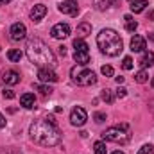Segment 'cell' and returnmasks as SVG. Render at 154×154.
<instances>
[{"label":"cell","instance_id":"17","mask_svg":"<svg viewBox=\"0 0 154 154\" xmlns=\"http://www.w3.org/2000/svg\"><path fill=\"white\" fill-rule=\"evenodd\" d=\"M116 4V0H93V5L97 11H106L109 7H113Z\"/></svg>","mask_w":154,"mask_h":154},{"label":"cell","instance_id":"13","mask_svg":"<svg viewBox=\"0 0 154 154\" xmlns=\"http://www.w3.org/2000/svg\"><path fill=\"white\" fill-rule=\"evenodd\" d=\"M145 47H147L145 38H142V36H133L131 38V50L133 52H143Z\"/></svg>","mask_w":154,"mask_h":154},{"label":"cell","instance_id":"40","mask_svg":"<svg viewBox=\"0 0 154 154\" xmlns=\"http://www.w3.org/2000/svg\"><path fill=\"white\" fill-rule=\"evenodd\" d=\"M151 84H152V88H154V77H152V81H151Z\"/></svg>","mask_w":154,"mask_h":154},{"label":"cell","instance_id":"37","mask_svg":"<svg viewBox=\"0 0 154 154\" xmlns=\"http://www.w3.org/2000/svg\"><path fill=\"white\" fill-rule=\"evenodd\" d=\"M149 39H151V41H154V32H151V34H149Z\"/></svg>","mask_w":154,"mask_h":154},{"label":"cell","instance_id":"15","mask_svg":"<svg viewBox=\"0 0 154 154\" xmlns=\"http://www.w3.org/2000/svg\"><path fill=\"white\" fill-rule=\"evenodd\" d=\"M90 34H91V25L88 22H82V23L77 25V38L79 39H84L86 36H90Z\"/></svg>","mask_w":154,"mask_h":154},{"label":"cell","instance_id":"12","mask_svg":"<svg viewBox=\"0 0 154 154\" xmlns=\"http://www.w3.org/2000/svg\"><path fill=\"white\" fill-rule=\"evenodd\" d=\"M45 14H47V5H43V4H36L31 9V20L32 22H41Z\"/></svg>","mask_w":154,"mask_h":154},{"label":"cell","instance_id":"27","mask_svg":"<svg viewBox=\"0 0 154 154\" xmlns=\"http://www.w3.org/2000/svg\"><path fill=\"white\" fill-rule=\"evenodd\" d=\"M138 154H154V147L151 145V143H145V145H142V147H140Z\"/></svg>","mask_w":154,"mask_h":154},{"label":"cell","instance_id":"24","mask_svg":"<svg viewBox=\"0 0 154 154\" xmlns=\"http://www.w3.org/2000/svg\"><path fill=\"white\" fill-rule=\"evenodd\" d=\"M36 90H38L43 97H50V95H52V91H54L48 84H38V86H36Z\"/></svg>","mask_w":154,"mask_h":154},{"label":"cell","instance_id":"26","mask_svg":"<svg viewBox=\"0 0 154 154\" xmlns=\"http://www.w3.org/2000/svg\"><path fill=\"white\" fill-rule=\"evenodd\" d=\"M93 149H95V154H106V143H104L102 140H100V142H95Z\"/></svg>","mask_w":154,"mask_h":154},{"label":"cell","instance_id":"16","mask_svg":"<svg viewBox=\"0 0 154 154\" xmlns=\"http://www.w3.org/2000/svg\"><path fill=\"white\" fill-rule=\"evenodd\" d=\"M140 63V66L145 70L147 66H152L154 65V52H143V56H142V59L138 61Z\"/></svg>","mask_w":154,"mask_h":154},{"label":"cell","instance_id":"5","mask_svg":"<svg viewBox=\"0 0 154 154\" xmlns=\"http://www.w3.org/2000/svg\"><path fill=\"white\" fill-rule=\"evenodd\" d=\"M70 77H72V81L75 84H79V86H91V84L97 82V75L91 70H88V68H84L81 65H77V66H74L70 70Z\"/></svg>","mask_w":154,"mask_h":154},{"label":"cell","instance_id":"7","mask_svg":"<svg viewBox=\"0 0 154 154\" xmlns=\"http://www.w3.org/2000/svg\"><path fill=\"white\" fill-rule=\"evenodd\" d=\"M57 9L63 14H68V16H77L79 14V5H77L75 0H63Z\"/></svg>","mask_w":154,"mask_h":154},{"label":"cell","instance_id":"8","mask_svg":"<svg viewBox=\"0 0 154 154\" xmlns=\"http://www.w3.org/2000/svg\"><path fill=\"white\" fill-rule=\"evenodd\" d=\"M52 38L54 39H65L70 36V25L68 23H56L50 31Z\"/></svg>","mask_w":154,"mask_h":154},{"label":"cell","instance_id":"25","mask_svg":"<svg viewBox=\"0 0 154 154\" xmlns=\"http://www.w3.org/2000/svg\"><path fill=\"white\" fill-rule=\"evenodd\" d=\"M134 81H136V82H140V84H143V82H147V81H149V74L142 68V70L134 75Z\"/></svg>","mask_w":154,"mask_h":154},{"label":"cell","instance_id":"21","mask_svg":"<svg viewBox=\"0 0 154 154\" xmlns=\"http://www.w3.org/2000/svg\"><path fill=\"white\" fill-rule=\"evenodd\" d=\"M100 99H102L104 102L111 104V102L115 100V95H113V91H111L109 88H106V90H102V91H100Z\"/></svg>","mask_w":154,"mask_h":154},{"label":"cell","instance_id":"39","mask_svg":"<svg viewBox=\"0 0 154 154\" xmlns=\"http://www.w3.org/2000/svg\"><path fill=\"white\" fill-rule=\"evenodd\" d=\"M111 154H124L122 151H115V152H111Z\"/></svg>","mask_w":154,"mask_h":154},{"label":"cell","instance_id":"41","mask_svg":"<svg viewBox=\"0 0 154 154\" xmlns=\"http://www.w3.org/2000/svg\"><path fill=\"white\" fill-rule=\"evenodd\" d=\"M0 5H2V4H0Z\"/></svg>","mask_w":154,"mask_h":154},{"label":"cell","instance_id":"32","mask_svg":"<svg viewBox=\"0 0 154 154\" xmlns=\"http://www.w3.org/2000/svg\"><path fill=\"white\" fill-rule=\"evenodd\" d=\"M2 95H4V99H7V100L14 99V91H13V90H4V91H2Z\"/></svg>","mask_w":154,"mask_h":154},{"label":"cell","instance_id":"22","mask_svg":"<svg viewBox=\"0 0 154 154\" xmlns=\"http://www.w3.org/2000/svg\"><path fill=\"white\" fill-rule=\"evenodd\" d=\"M74 48H75V52H88L86 41H84V39H79V38L74 39Z\"/></svg>","mask_w":154,"mask_h":154},{"label":"cell","instance_id":"2","mask_svg":"<svg viewBox=\"0 0 154 154\" xmlns=\"http://www.w3.org/2000/svg\"><path fill=\"white\" fill-rule=\"evenodd\" d=\"M25 54L29 57V61L32 65H36L39 68H54L57 65L54 52L50 50V47L39 38H32L27 41L25 45Z\"/></svg>","mask_w":154,"mask_h":154},{"label":"cell","instance_id":"3","mask_svg":"<svg viewBox=\"0 0 154 154\" xmlns=\"http://www.w3.org/2000/svg\"><path fill=\"white\" fill-rule=\"evenodd\" d=\"M97 45H99L100 52L109 56V57H115V56H118L124 50L122 38H120V34L116 32L115 29H102L97 34Z\"/></svg>","mask_w":154,"mask_h":154},{"label":"cell","instance_id":"18","mask_svg":"<svg viewBox=\"0 0 154 154\" xmlns=\"http://www.w3.org/2000/svg\"><path fill=\"white\" fill-rule=\"evenodd\" d=\"M147 5H149L147 0H133V2H131V11H133L134 14H138V13H142Z\"/></svg>","mask_w":154,"mask_h":154},{"label":"cell","instance_id":"23","mask_svg":"<svg viewBox=\"0 0 154 154\" xmlns=\"http://www.w3.org/2000/svg\"><path fill=\"white\" fill-rule=\"evenodd\" d=\"M7 57H9V61H13V63H20V59H22V52H20L18 48H13V50L7 52Z\"/></svg>","mask_w":154,"mask_h":154},{"label":"cell","instance_id":"19","mask_svg":"<svg viewBox=\"0 0 154 154\" xmlns=\"http://www.w3.org/2000/svg\"><path fill=\"white\" fill-rule=\"evenodd\" d=\"M74 59H75L77 65L86 66V65L90 63V54H88V52H75V54H74Z\"/></svg>","mask_w":154,"mask_h":154},{"label":"cell","instance_id":"28","mask_svg":"<svg viewBox=\"0 0 154 154\" xmlns=\"http://www.w3.org/2000/svg\"><path fill=\"white\" fill-rule=\"evenodd\" d=\"M100 72H102V75H106V77H113V74H115L113 66H109V65H104V66L100 68Z\"/></svg>","mask_w":154,"mask_h":154},{"label":"cell","instance_id":"9","mask_svg":"<svg viewBox=\"0 0 154 154\" xmlns=\"http://www.w3.org/2000/svg\"><path fill=\"white\" fill-rule=\"evenodd\" d=\"M20 74L16 72V70H4L2 74H0V81L2 82H5V84H9V86H14V84H18L20 82Z\"/></svg>","mask_w":154,"mask_h":154},{"label":"cell","instance_id":"10","mask_svg":"<svg viewBox=\"0 0 154 154\" xmlns=\"http://www.w3.org/2000/svg\"><path fill=\"white\" fill-rule=\"evenodd\" d=\"M27 36V29H25V25L23 23H13V27H11V39L13 41H20V39H23Z\"/></svg>","mask_w":154,"mask_h":154},{"label":"cell","instance_id":"36","mask_svg":"<svg viewBox=\"0 0 154 154\" xmlns=\"http://www.w3.org/2000/svg\"><path fill=\"white\" fill-rule=\"evenodd\" d=\"M115 81L118 82V84H122V82H124V77H122V75H118V77H115Z\"/></svg>","mask_w":154,"mask_h":154},{"label":"cell","instance_id":"20","mask_svg":"<svg viewBox=\"0 0 154 154\" xmlns=\"http://www.w3.org/2000/svg\"><path fill=\"white\" fill-rule=\"evenodd\" d=\"M124 20H125V31H127V32H134V31H136V27H138L136 20H133V16H131V14H125V16H124Z\"/></svg>","mask_w":154,"mask_h":154},{"label":"cell","instance_id":"34","mask_svg":"<svg viewBox=\"0 0 154 154\" xmlns=\"http://www.w3.org/2000/svg\"><path fill=\"white\" fill-rule=\"evenodd\" d=\"M5 127V118H4V115L0 113V129H4Z\"/></svg>","mask_w":154,"mask_h":154},{"label":"cell","instance_id":"38","mask_svg":"<svg viewBox=\"0 0 154 154\" xmlns=\"http://www.w3.org/2000/svg\"><path fill=\"white\" fill-rule=\"evenodd\" d=\"M7 2H11V0H0V4H7Z\"/></svg>","mask_w":154,"mask_h":154},{"label":"cell","instance_id":"11","mask_svg":"<svg viewBox=\"0 0 154 154\" xmlns=\"http://www.w3.org/2000/svg\"><path fill=\"white\" fill-rule=\"evenodd\" d=\"M38 79L43 84H45V82H56V81H57V74H56L52 68H39Z\"/></svg>","mask_w":154,"mask_h":154},{"label":"cell","instance_id":"29","mask_svg":"<svg viewBox=\"0 0 154 154\" xmlns=\"http://www.w3.org/2000/svg\"><path fill=\"white\" fill-rule=\"evenodd\" d=\"M122 68L124 70H131L133 68V59L127 56V57H124V61H122Z\"/></svg>","mask_w":154,"mask_h":154},{"label":"cell","instance_id":"6","mask_svg":"<svg viewBox=\"0 0 154 154\" xmlns=\"http://www.w3.org/2000/svg\"><path fill=\"white\" fill-rule=\"evenodd\" d=\"M86 120H88V113L84 111V108L75 106V108L72 109V113H70V122H72V125L82 127V125L86 124Z\"/></svg>","mask_w":154,"mask_h":154},{"label":"cell","instance_id":"35","mask_svg":"<svg viewBox=\"0 0 154 154\" xmlns=\"http://www.w3.org/2000/svg\"><path fill=\"white\" fill-rule=\"evenodd\" d=\"M59 54L65 56V54H66V47H59Z\"/></svg>","mask_w":154,"mask_h":154},{"label":"cell","instance_id":"4","mask_svg":"<svg viewBox=\"0 0 154 154\" xmlns=\"http://www.w3.org/2000/svg\"><path fill=\"white\" fill-rule=\"evenodd\" d=\"M129 138H131V133H129V125L127 124L109 127V129H106L102 133V140L113 142V143H127Z\"/></svg>","mask_w":154,"mask_h":154},{"label":"cell","instance_id":"30","mask_svg":"<svg viewBox=\"0 0 154 154\" xmlns=\"http://www.w3.org/2000/svg\"><path fill=\"white\" fill-rule=\"evenodd\" d=\"M125 95H127V90H125V88H122V86H118V90L115 91V97H116V99H124Z\"/></svg>","mask_w":154,"mask_h":154},{"label":"cell","instance_id":"1","mask_svg":"<svg viewBox=\"0 0 154 154\" xmlns=\"http://www.w3.org/2000/svg\"><path fill=\"white\" fill-rule=\"evenodd\" d=\"M29 134L34 143L43 145V147H54L61 143V133L56 127V124H50L48 120H43V118L34 120L31 124Z\"/></svg>","mask_w":154,"mask_h":154},{"label":"cell","instance_id":"31","mask_svg":"<svg viewBox=\"0 0 154 154\" xmlns=\"http://www.w3.org/2000/svg\"><path fill=\"white\" fill-rule=\"evenodd\" d=\"M93 120H95L97 124H102V122L106 120V113H100V111H99V113H95V115H93Z\"/></svg>","mask_w":154,"mask_h":154},{"label":"cell","instance_id":"14","mask_svg":"<svg viewBox=\"0 0 154 154\" xmlns=\"http://www.w3.org/2000/svg\"><path fill=\"white\" fill-rule=\"evenodd\" d=\"M20 104H22L25 109H32L34 104H36V97H34V93H23V95L20 97Z\"/></svg>","mask_w":154,"mask_h":154},{"label":"cell","instance_id":"33","mask_svg":"<svg viewBox=\"0 0 154 154\" xmlns=\"http://www.w3.org/2000/svg\"><path fill=\"white\" fill-rule=\"evenodd\" d=\"M0 154H22L16 149H0Z\"/></svg>","mask_w":154,"mask_h":154}]
</instances>
